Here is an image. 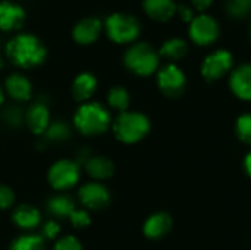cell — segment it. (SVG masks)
<instances>
[{
    "mask_svg": "<svg viewBox=\"0 0 251 250\" xmlns=\"http://www.w3.org/2000/svg\"><path fill=\"white\" fill-rule=\"evenodd\" d=\"M250 37H251V31H250Z\"/></svg>",
    "mask_w": 251,
    "mask_h": 250,
    "instance_id": "74e56055",
    "label": "cell"
},
{
    "mask_svg": "<svg viewBox=\"0 0 251 250\" xmlns=\"http://www.w3.org/2000/svg\"><path fill=\"white\" fill-rule=\"evenodd\" d=\"M69 221L75 228H87L91 224V218H90L88 211L87 209H78V208L71 214Z\"/></svg>",
    "mask_w": 251,
    "mask_h": 250,
    "instance_id": "f1b7e54d",
    "label": "cell"
},
{
    "mask_svg": "<svg viewBox=\"0 0 251 250\" xmlns=\"http://www.w3.org/2000/svg\"><path fill=\"white\" fill-rule=\"evenodd\" d=\"M172 225H174L172 217L165 211H159L151 214L144 221L143 233L150 240H160L172 230Z\"/></svg>",
    "mask_w": 251,
    "mask_h": 250,
    "instance_id": "8fae6325",
    "label": "cell"
},
{
    "mask_svg": "<svg viewBox=\"0 0 251 250\" xmlns=\"http://www.w3.org/2000/svg\"><path fill=\"white\" fill-rule=\"evenodd\" d=\"M235 134L238 140L251 147V113H243L235 122Z\"/></svg>",
    "mask_w": 251,
    "mask_h": 250,
    "instance_id": "484cf974",
    "label": "cell"
},
{
    "mask_svg": "<svg viewBox=\"0 0 251 250\" xmlns=\"http://www.w3.org/2000/svg\"><path fill=\"white\" fill-rule=\"evenodd\" d=\"M87 174L97 183L109 180L115 174V164L107 156H91L84 162Z\"/></svg>",
    "mask_w": 251,
    "mask_h": 250,
    "instance_id": "e0dca14e",
    "label": "cell"
},
{
    "mask_svg": "<svg viewBox=\"0 0 251 250\" xmlns=\"http://www.w3.org/2000/svg\"><path fill=\"white\" fill-rule=\"evenodd\" d=\"M243 167H244V171L246 174L251 178V150L247 152V155L244 156V161H243Z\"/></svg>",
    "mask_w": 251,
    "mask_h": 250,
    "instance_id": "e575fe53",
    "label": "cell"
},
{
    "mask_svg": "<svg viewBox=\"0 0 251 250\" xmlns=\"http://www.w3.org/2000/svg\"><path fill=\"white\" fill-rule=\"evenodd\" d=\"M3 102H4V94H3V90L0 88V106L3 105Z\"/></svg>",
    "mask_w": 251,
    "mask_h": 250,
    "instance_id": "d590c367",
    "label": "cell"
},
{
    "mask_svg": "<svg viewBox=\"0 0 251 250\" xmlns=\"http://www.w3.org/2000/svg\"><path fill=\"white\" fill-rule=\"evenodd\" d=\"M25 124L32 134L43 136L50 125V111L47 105L35 102L25 112Z\"/></svg>",
    "mask_w": 251,
    "mask_h": 250,
    "instance_id": "4fadbf2b",
    "label": "cell"
},
{
    "mask_svg": "<svg viewBox=\"0 0 251 250\" xmlns=\"http://www.w3.org/2000/svg\"><path fill=\"white\" fill-rule=\"evenodd\" d=\"M213 0H191V4L194 6V9H197L199 12H203L206 9H209L212 6Z\"/></svg>",
    "mask_w": 251,
    "mask_h": 250,
    "instance_id": "836d02e7",
    "label": "cell"
},
{
    "mask_svg": "<svg viewBox=\"0 0 251 250\" xmlns=\"http://www.w3.org/2000/svg\"><path fill=\"white\" fill-rule=\"evenodd\" d=\"M234 56L229 50L219 49L207 55L201 63V75L207 81H218L232 71Z\"/></svg>",
    "mask_w": 251,
    "mask_h": 250,
    "instance_id": "ba28073f",
    "label": "cell"
},
{
    "mask_svg": "<svg viewBox=\"0 0 251 250\" xmlns=\"http://www.w3.org/2000/svg\"><path fill=\"white\" fill-rule=\"evenodd\" d=\"M72 96L76 102L87 103L97 90V80L90 72H81L72 83Z\"/></svg>",
    "mask_w": 251,
    "mask_h": 250,
    "instance_id": "d6986e66",
    "label": "cell"
},
{
    "mask_svg": "<svg viewBox=\"0 0 251 250\" xmlns=\"http://www.w3.org/2000/svg\"><path fill=\"white\" fill-rule=\"evenodd\" d=\"M107 103H109V106L112 109L119 111V113H121V112L128 111V108L131 105V96H129V93H128L126 88L116 85V87H112L109 90Z\"/></svg>",
    "mask_w": 251,
    "mask_h": 250,
    "instance_id": "cb8c5ba5",
    "label": "cell"
},
{
    "mask_svg": "<svg viewBox=\"0 0 251 250\" xmlns=\"http://www.w3.org/2000/svg\"><path fill=\"white\" fill-rule=\"evenodd\" d=\"M101 29H103V24L99 18H93V16H88V18H84L81 19L75 27H74V31H72V37L74 40L78 43V44H91L94 43L99 35L101 34Z\"/></svg>",
    "mask_w": 251,
    "mask_h": 250,
    "instance_id": "5bb4252c",
    "label": "cell"
},
{
    "mask_svg": "<svg viewBox=\"0 0 251 250\" xmlns=\"http://www.w3.org/2000/svg\"><path fill=\"white\" fill-rule=\"evenodd\" d=\"M176 12H179V16L182 18V21H185V22H188V24L194 19V10H193L190 6H187V4L178 6V10H176Z\"/></svg>",
    "mask_w": 251,
    "mask_h": 250,
    "instance_id": "d6a6232c",
    "label": "cell"
},
{
    "mask_svg": "<svg viewBox=\"0 0 251 250\" xmlns=\"http://www.w3.org/2000/svg\"><path fill=\"white\" fill-rule=\"evenodd\" d=\"M6 55L13 65L24 69H29L44 62L47 50L35 35L18 34L7 43Z\"/></svg>",
    "mask_w": 251,
    "mask_h": 250,
    "instance_id": "6da1fadb",
    "label": "cell"
},
{
    "mask_svg": "<svg viewBox=\"0 0 251 250\" xmlns=\"http://www.w3.org/2000/svg\"><path fill=\"white\" fill-rule=\"evenodd\" d=\"M79 178H81V165L79 162L72 159L56 161L47 172L49 184L57 192H65L75 187Z\"/></svg>",
    "mask_w": 251,
    "mask_h": 250,
    "instance_id": "8992f818",
    "label": "cell"
},
{
    "mask_svg": "<svg viewBox=\"0 0 251 250\" xmlns=\"http://www.w3.org/2000/svg\"><path fill=\"white\" fill-rule=\"evenodd\" d=\"M71 136V130L65 122H50L49 128L43 134L44 141H51V143H62L66 141Z\"/></svg>",
    "mask_w": 251,
    "mask_h": 250,
    "instance_id": "d4e9b609",
    "label": "cell"
},
{
    "mask_svg": "<svg viewBox=\"0 0 251 250\" xmlns=\"http://www.w3.org/2000/svg\"><path fill=\"white\" fill-rule=\"evenodd\" d=\"M187 53H188V44H187V41L182 40V38H178V37L166 40L162 44L160 50H159V55L160 56H163V57H166V59H169L172 62H176V60L184 59L187 56Z\"/></svg>",
    "mask_w": 251,
    "mask_h": 250,
    "instance_id": "7402d4cb",
    "label": "cell"
},
{
    "mask_svg": "<svg viewBox=\"0 0 251 250\" xmlns=\"http://www.w3.org/2000/svg\"><path fill=\"white\" fill-rule=\"evenodd\" d=\"M112 121L110 112L99 102L82 103L74 115L75 128L88 137L100 136L107 131V128L112 127Z\"/></svg>",
    "mask_w": 251,
    "mask_h": 250,
    "instance_id": "7a4b0ae2",
    "label": "cell"
},
{
    "mask_svg": "<svg viewBox=\"0 0 251 250\" xmlns=\"http://www.w3.org/2000/svg\"><path fill=\"white\" fill-rule=\"evenodd\" d=\"M53 250H84L81 242L74 236H65L56 240Z\"/></svg>",
    "mask_w": 251,
    "mask_h": 250,
    "instance_id": "f546056e",
    "label": "cell"
},
{
    "mask_svg": "<svg viewBox=\"0 0 251 250\" xmlns=\"http://www.w3.org/2000/svg\"><path fill=\"white\" fill-rule=\"evenodd\" d=\"M160 55L149 43H135L124 55L125 66L135 75L149 77L159 69Z\"/></svg>",
    "mask_w": 251,
    "mask_h": 250,
    "instance_id": "277c9868",
    "label": "cell"
},
{
    "mask_svg": "<svg viewBox=\"0 0 251 250\" xmlns=\"http://www.w3.org/2000/svg\"><path fill=\"white\" fill-rule=\"evenodd\" d=\"M150 119L141 112L125 111L112 121L115 137L124 144H135L150 133Z\"/></svg>",
    "mask_w": 251,
    "mask_h": 250,
    "instance_id": "3957f363",
    "label": "cell"
},
{
    "mask_svg": "<svg viewBox=\"0 0 251 250\" xmlns=\"http://www.w3.org/2000/svg\"><path fill=\"white\" fill-rule=\"evenodd\" d=\"M25 21L24 9L12 1H0V29L15 31L22 27Z\"/></svg>",
    "mask_w": 251,
    "mask_h": 250,
    "instance_id": "2e32d148",
    "label": "cell"
},
{
    "mask_svg": "<svg viewBox=\"0 0 251 250\" xmlns=\"http://www.w3.org/2000/svg\"><path fill=\"white\" fill-rule=\"evenodd\" d=\"M141 31L135 16L128 13H113L106 19V32L109 38L118 44H128L138 38Z\"/></svg>",
    "mask_w": 251,
    "mask_h": 250,
    "instance_id": "5b68a950",
    "label": "cell"
},
{
    "mask_svg": "<svg viewBox=\"0 0 251 250\" xmlns=\"http://www.w3.org/2000/svg\"><path fill=\"white\" fill-rule=\"evenodd\" d=\"M15 203V193L9 186L0 184V211L12 208Z\"/></svg>",
    "mask_w": 251,
    "mask_h": 250,
    "instance_id": "1f68e13d",
    "label": "cell"
},
{
    "mask_svg": "<svg viewBox=\"0 0 251 250\" xmlns=\"http://www.w3.org/2000/svg\"><path fill=\"white\" fill-rule=\"evenodd\" d=\"M1 118L9 127L16 128L22 124V121H25V113L19 109V106H9L1 113Z\"/></svg>",
    "mask_w": 251,
    "mask_h": 250,
    "instance_id": "83f0119b",
    "label": "cell"
},
{
    "mask_svg": "<svg viewBox=\"0 0 251 250\" xmlns=\"http://www.w3.org/2000/svg\"><path fill=\"white\" fill-rule=\"evenodd\" d=\"M9 250H46V240L40 234H22L10 243Z\"/></svg>",
    "mask_w": 251,
    "mask_h": 250,
    "instance_id": "603a6c76",
    "label": "cell"
},
{
    "mask_svg": "<svg viewBox=\"0 0 251 250\" xmlns=\"http://www.w3.org/2000/svg\"><path fill=\"white\" fill-rule=\"evenodd\" d=\"M59 234H60V225L54 220H50V221H47V222L43 224L41 234L40 236L44 240H56Z\"/></svg>",
    "mask_w": 251,
    "mask_h": 250,
    "instance_id": "4dcf8cb0",
    "label": "cell"
},
{
    "mask_svg": "<svg viewBox=\"0 0 251 250\" xmlns=\"http://www.w3.org/2000/svg\"><path fill=\"white\" fill-rule=\"evenodd\" d=\"M78 199L85 209L90 211H103L110 205L112 196L109 189L97 181L84 184L78 192Z\"/></svg>",
    "mask_w": 251,
    "mask_h": 250,
    "instance_id": "30bf717a",
    "label": "cell"
},
{
    "mask_svg": "<svg viewBox=\"0 0 251 250\" xmlns=\"http://www.w3.org/2000/svg\"><path fill=\"white\" fill-rule=\"evenodd\" d=\"M1 66H3V62H1V59H0V69H1Z\"/></svg>",
    "mask_w": 251,
    "mask_h": 250,
    "instance_id": "8d00e7d4",
    "label": "cell"
},
{
    "mask_svg": "<svg viewBox=\"0 0 251 250\" xmlns=\"http://www.w3.org/2000/svg\"><path fill=\"white\" fill-rule=\"evenodd\" d=\"M157 87L163 96L178 99L187 88V77L179 66L175 63H168L157 72Z\"/></svg>",
    "mask_w": 251,
    "mask_h": 250,
    "instance_id": "52a82bcc",
    "label": "cell"
},
{
    "mask_svg": "<svg viewBox=\"0 0 251 250\" xmlns=\"http://www.w3.org/2000/svg\"><path fill=\"white\" fill-rule=\"evenodd\" d=\"M226 12L232 18H244L251 12V0H228Z\"/></svg>",
    "mask_w": 251,
    "mask_h": 250,
    "instance_id": "4316f807",
    "label": "cell"
},
{
    "mask_svg": "<svg viewBox=\"0 0 251 250\" xmlns=\"http://www.w3.org/2000/svg\"><path fill=\"white\" fill-rule=\"evenodd\" d=\"M229 87L238 99L251 102V63H243L232 69Z\"/></svg>",
    "mask_w": 251,
    "mask_h": 250,
    "instance_id": "7c38bea8",
    "label": "cell"
},
{
    "mask_svg": "<svg viewBox=\"0 0 251 250\" xmlns=\"http://www.w3.org/2000/svg\"><path fill=\"white\" fill-rule=\"evenodd\" d=\"M6 91L16 102H26L32 96V85L22 74H12L6 78Z\"/></svg>",
    "mask_w": 251,
    "mask_h": 250,
    "instance_id": "ffe728a7",
    "label": "cell"
},
{
    "mask_svg": "<svg viewBox=\"0 0 251 250\" xmlns=\"http://www.w3.org/2000/svg\"><path fill=\"white\" fill-rule=\"evenodd\" d=\"M143 9L154 21L166 22L178 10V6L174 0H143Z\"/></svg>",
    "mask_w": 251,
    "mask_h": 250,
    "instance_id": "ac0fdd59",
    "label": "cell"
},
{
    "mask_svg": "<svg viewBox=\"0 0 251 250\" xmlns=\"http://www.w3.org/2000/svg\"><path fill=\"white\" fill-rule=\"evenodd\" d=\"M76 209L75 200L68 196V194H56L47 200V211L54 217V218H68L71 214Z\"/></svg>",
    "mask_w": 251,
    "mask_h": 250,
    "instance_id": "44dd1931",
    "label": "cell"
},
{
    "mask_svg": "<svg viewBox=\"0 0 251 250\" xmlns=\"http://www.w3.org/2000/svg\"><path fill=\"white\" fill-rule=\"evenodd\" d=\"M188 34L197 46H210L219 37V25L213 16L201 13L190 22Z\"/></svg>",
    "mask_w": 251,
    "mask_h": 250,
    "instance_id": "9c48e42d",
    "label": "cell"
},
{
    "mask_svg": "<svg viewBox=\"0 0 251 250\" xmlns=\"http://www.w3.org/2000/svg\"><path fill=\"white\" fill-rule=\"evenodd\" d=\"M12 221L18 228L24 231H32L41 225V214L35 206L21 203L12 211Z\"/></svg>",
    "mask_w": 251,
    "mask_h": 250,
    "instance_id": "9a60e30c",
    "label": "cell"
}]
</instances>
